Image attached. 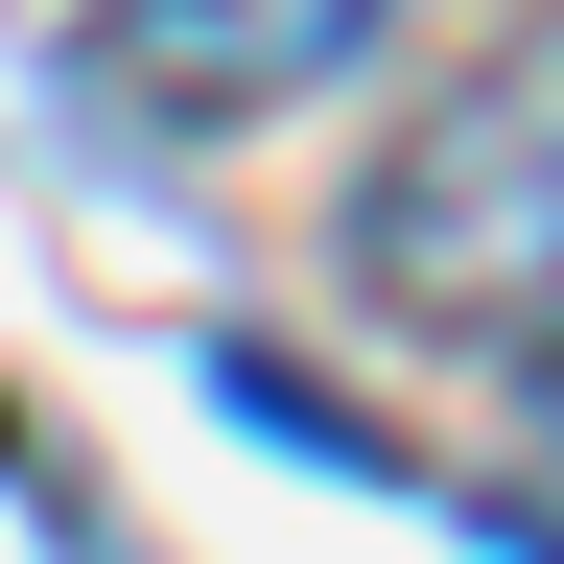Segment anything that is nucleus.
Masks as SVG:
<instances>
[{"label":"nucleus","mask_w":564,"mask_h":564,"mask_svg":"<svg viewBox=\"0 0 564 564\" xmlns=\"http://www.w3.org/2000/svg\"><path fill=\"white\" fill-rule=\"evenodd\" d=\"M352 282L447 352H564V24L470 47L352 188Z\"/></svg>","instance_id":"obj_1"},{"label":"nucleus","mask_w":564,"mask_h":564,"mask_svg":"<svg viewBox=\"0 0 564 564\" xmlns=\"http://www.w3.org/2000/svg\"><path fill=\"white\" fill-rule=\"evenodd\" d=\"M95 70L141 118H282V95H329V70H377V0H118Z\"/></svg>","instance_id":"obj_2"},{"label":"nucleus","mask_w":564,"mask_h":564,"mask_svg":"<svg viewBox=\"0 0 564 564\" xmlns=\"http://www.w3.org/2000/svg\"><path fill=\"white\" fill-rule=\"evenodd\" d=\"M541 447H564V352H541Z\"/></svg>","instance_id":"obj_3"}]
</instances>
